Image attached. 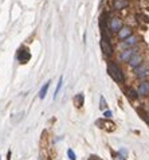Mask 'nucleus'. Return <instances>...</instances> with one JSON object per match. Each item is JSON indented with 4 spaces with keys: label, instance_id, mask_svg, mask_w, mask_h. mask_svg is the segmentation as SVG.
Wrapping results in <instances>:
<instances>
[{
    "label": "nucleus",
    "instance_id": "7",
    "mask_svg": "<svg viewBox=\"0 0 149 160\" xmlns=\"http://www.w3.org/2000/svg\"><path fill=\"white\" fill-rule=\"evenodd\" d=\"M133 54H136V50L128 49V50H125V51L121 53V55H119V59L124 61V62H129V59L133 57Z\"/></svg>",
    "mask_w": 149,
    "mask_h": 160
},
{
    "label": "nucleus",
    "instance_id": "17",
    "mask_svg": "<svg viewBox=\"0 0 149 160\" xmlns=\"http://www.w3.org/2000/svg\"><path fill=\"white\" fill-rule=\"evenodd\" d=\"M100 108L102 109V110H105V109L108 108V105H106V101H105V98H103V97H101V105H100Z\"/></svg>",
    "mask_w": 149,
    "mask_h": 160
},
{
    "label": "nucleus",
    "instance_id": "14",
    "mask_svg": "<svg viewBox=\"0 0 149 160\" xmlns=\"http://www.w3.org/2000/svg\"><path fill=\"white\" fill-rule=\"evenodd\" d=\"M128 97H129L130 100H137V98H138L137 90H134V89H128Z\"/></svg>",
    "mask_w": 149,
    "mask_h": 160
},
{
    "label": "nucleus",
    "instance_id": "8",
    "mask_svg": "<svg viewBox=\"0 0 149 160\" xmlns=\"http://www.w3.org/2000/svg\"><path fill=\"white\" fill-rule=\"evenodd\" d=\"M129 6L128 0H113V8L114 10H124Z\"/></svg>",
    "mask_w": 149,
    "mask_h": 160
},
{
    "label": "nucleus",
    "instance_id": "9",
    "mask_svg": "<svg viewBox=\"0 0 149 160\" xmlns=\"http://www.w3.org/2000/svg\"><path fill=\"white\" fill-rule=\"evenodd\" d=\"M130 35H132V28L126 27V26H125V27H122L121 30L118 31V38L119 39H126L128 36H130Z\"/></svg>",
    "mask_w": 149,
    "mask_h": 160
},
{
    "label": "nucleus",
    "instance_id": "13",
    "mask_svg": "<svg viewBox=\"0 0 149 160\" xmlns=\"http://www.w3.org/2000/svg\"><path fill=\"white\" fill-rule=\"evenodd\" d=\"M49 86H50V82H47V84H44V86L41 89V92H39V97L43 100L44 97H46V94H47V90H49Z\"/></svg>",
    "mask_w": 149,
    "mask_h": 160
},
{
    "label": "nucleus",
    "instance_id": "3",
    "mask_svg": "<svg viewBox=\"0 0 149 160\" xmlns=\"http://www.w3.org/2000/svg\"><path fill=\"white\" fill-rule=\"evenodd\" d=\"M101 49H102L103 54L108 55V57H110V55L113 54V47H111L109 39H106V38H103L102 41H101Z\"/></svg>",
    "mask_w": 149,
    "mask_h": 160
},
{
    "label": "nucleus",
    "instance_id": "16",
    "mask_svg": "<svg viewBox=\"0 0 149 160\" xmlns=\"http://www.w3.org/2000/svg\"><path fill=\"white\" fill-rule=\"evenodd\" d=\"M67 156H69V159H70V160H75L77 159L75 153L73 152V149H69V151H67Z\"/></svg>",
    "mask_w": 149,
    "mask_h": 160
},
{
    "label": "nucleus",
    "instance_id": "10",
    "mask_svg": "<svg viewBox=\"0 0 149 160\" xmlns=\"http://www.w3.org/2000/svg\"><path fill=\"white\" fill-rule=\"evenodd\" d=\"M136 74H137V77H141V78H142V77H145V76H148V67H146V66H138V67H136Z\"/></svg>",
    "mask_w": 149,
    "mask_h": 160
},
{
    "label": "nucleus",
    "instance_id": "12",
    "mask_svg": "<svg viewBox=\"0 0 149 160\" xmlns=\"http://www.w3.org/2000/svg\"><path fill=\"white\" fill-rule=\"evenodd\" d=\"M74 102H75V105L78 106V108L83 105V94H82V93H79L78 96H75V98H74Z\"/></svg>",
    "mask_w": 149,
    "mask_h": 160
},
{
    "label": "nucleus",
    "instance_id": "11",
    "mask_svg": "<svg viewBox=\"0 0 149 160\" xmlns=\"http://www.w3.org/2000/svg\"><path fill=\"white\" fill-rule=\"evenodd\" d=\"M136 43H137V38H136L134 35L128 36V38L124 41V44H125V46H134Z\"/></svg>",
    "mask_w": 149,
    "mask_h": 160
},
{
    "label": "nucleus",
    "instance_id": "5",
    "mask_svg": "<svg viewBox=\"0 0 149 160\" xmlns=\"http://www.w3.org/2000/svg\"><path fill=\"white\" fill-rule=\"evenodd\" d=\"M122 28V23L118 18H111L110 19V31L111 33H118Z\"/></svg>",
    "mask_w": 149,
    "mask_h": 160
},
{
    "label": "nucleus",
    "instance_id": "4",
    "mask_svg": "<svg viewBox=\"0 0 149 160\" xmlns=\"http://www.w3.org/2000/svg\"><path fill=\"white\" fill-rule=\"evenodd\" d=\"M142 65V57H141L138 53H136V54H133V57L129 59V66L133 69L138 67V66Z\"/></svg>",
    "mask_w": 149,
    "mask_h": 160
},
{
    "label": "nucleus",
    "instance_id": "18",
    "mask_svg": "<svg viewBox=\"0 0 149 160\" xmlns=\"http://www.w3.org/2000/svg\"><path fill=\"white\" fill-rule=\"evenodd\" d=\"M103 116H105L106 119H110V117H111V112H110V110H106V112H105V114H103Z\"/></svg>",
    "mask_w": 149,
    "mask_h": 160
},
{
    "label": "nucleus",
    "instance_id": "1",
    "mask_svg": "<svg viewBox=\"0 0 149 160\" xmlns=\"http://www.w3.org/2000/svg\"><path fill=\"white\" fill-rule=\"evenodd\" d=\"M108 73L116 82H119V84H121V82L125 81L124 73H122V70L119 69V66L117 65V63H114V62L108 63Z\"/></svg>",
    "mask_w": 149,
    "mask_h": 160
},
{
    "label": "nucleus",
    "instance_id": "6",
    "mask_svg": "<svg viewBox=\"0 0 149 160\" xmlns=\"http://www.w3.org/2000/svg\"><path fill=\"white\" fill-rule=\"evenodd\" d=\"M137 93H138V96H148L149 94V82L148 81L141 82L137 89Z\"/></svg>",
    "mask_w": 149,
    "mask_h": 160
},
{
    "label": "nucleus",
    "instance_id": "15",
    "mask_svg": "<svg viewBox=\"0 0 149 160\" xmlns=\"http://www.w3.org/2000/svg\"><path fill=\"white\" fill-rule=\"evenodd\" d=\"M62 82H63V78H62V77H60V78H59V82H58V86H57V90H55V93H54V98H57L58 93H59L60 87H62Z\"/></svg>",
    "mask_w": 149,
    "mask_h": 160
},
{
    "label": "nucleus",
    "instance_id": "2",
    "mask_svg": "<svg viewBox=\"0 0 149 160\" xmlns=\"http://www.w3.org/2000/svg\"><path fill=\"white\" fill-rule=\"evenodd\" d=\"M16 57H18V61H19L20 63H27L31 58V54H30V51H28V49L22 47V49H19Z\"/></svg>",
    "mask_w": 149,
    "mask_h": 160
}]
</instances>
